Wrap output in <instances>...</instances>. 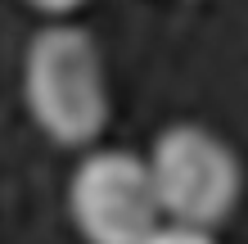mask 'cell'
Listing matches in <instances>:
<instances>
[{
  "label": "cell",
  "mask_w": 248,
  "mask_h": 244,
  "mask_svg": "<svg viewBox=\"0 0 248 244\" xmlns=\"http://www.w3.org/2000/svg\"><path fill=\"white\" fill-rule=\"evenodd\" d=\"M23 99L54 145L81 149L108 127V77L95 36L77 23H50L27 41Z\"/></svg>",
  "instance_id": "cell-1"
},
{
  "label": "cell",
  "mask_w": 248,
  "mask_h": 244,
  "mask_svg": "<svg viewBox=\"0 0 248 244\" xmlns=\"http://www.w3.org/2000/svg\"><path fill=\"white\" fill-rule=\"evenodd\" d=\"M144 159L163 222L199 226V231H217L230 222L244 195V167L217 131L199 122H171L154 136Z\"/></svg>",
  "instance_id": "cell-2"
},
{
  "label": "cell",
  "mask_w": 248,
  "mask_h": 244,
  "mask_svg": "<svg viewBox=\"0 0 248 244\" xmlns=\"http://www.w3.org/2000/svg\"><path fill=\"white\" fill-rule=\"evenodd\" d=\"M68 212L86 244H144L163 226L149 159L131 149H91L68 181Z\"/></svg>",
  "instance_id": "cell-3"
},
{
  "label": "cell",
  "mask_w": 248,
  "mask_h": 244,
  "mask_svg": "<svg viewBox=\"0 0 248 244\" xmlns=\"http://www.w3.org/2000/svg\"><path fill=\"white\" fill-rule=\"evenodd\" d=\"M144 244H221L217 231H199V226H176V222H163L158 231L144 240Z\"/></svg>",
  "instance_id": "cell-4"
},
{
  "label": "cell",
  "mask_w": 248,
  "mask_h": 244,
  "mask_svg": "<svg viewBox=\"0 0 248 244\" xmlns=\"http://www.w3.org/2000/svg\"><path fill=\"white\" fill-rule=\"evenodd\" d=\"M32 9H41V14H50V18H63V14H72V9H81L86 0H27Z\"/></svg>",
  "instance_id": "cell-5"
}]
</instances>
